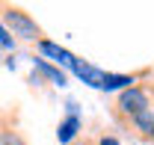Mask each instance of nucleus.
I'll use <instances>...</instances> for the list:
<instances>
[{"mask_svg": "<svg viewBox=\"0 0 154 145\" xmlns=\"http://www.w3.org/2000/svg\"><path fill=\"white\" fill-rule=\"evenodd\" d=\"M151 92H148V83H136L131 89L119 92L113 101V107H110V116H113V122L119 127H128L131 119H136L139 113H145V110H151Z\"/></svg>", "mask_w": 154, "mask_h": 145, "instance_id": "nucleus-1", "label": "nucleus"}, {"mask_svg": "<svg viewBox=\"0 0 154 145\" xmlns=\"http://www.w3.org/2000/svg\"><path fill=\"white\" fill-rule=\"evenodd\" d=\"M0 21H3V27L9 30V36L15 39V42H33V45H38V42L45 39L42 27L36 24V18H33L27 9H21V6L3 3V9H0Z\"/></svg>", "mask_w": 154, "mask_h": 145, "instance_id": "nucleus-2", "label": "nucleus"}, {"mask_svg": "<svg viewBox=\"0 0 154 145\" xmlns=\"http://www.w3.org/2000/svg\"><path fill=\"white\" fill-rule=\"evenodd\" d=\"M36 51H38V56H42V59H48V62L59 65L62 71H71V68L77 65V59H80L77 54H71L68 48H62L59 42H54V39H48V36L36 45Z\"/></svg>", "mask_w": 154, "mask_h": 145, "instance_id": "nucleus-3", "label": "nucleus"}, {"mask_svg": "<svg viewBox=\"0 0 154 145\" xmlns=\"http://www.w3.org/2000/svg\"><path fill=\"white\" fill-rule=\"evenodd\" d=\"M80 133H83V119L77 113V104L68 101L65 104V119L57 125V142L59 145H74V142H80Z\"/></svg>", "mask_w": 154, "mask_h": 145, "instance_id": "nucleus-4", "label": "nucleus"}, {"mask_svg": "<svg viewBox=\"0 0 154 145\" xmlns=\"http://www.w3.org/2000/svg\"><path fill=\"white\" fill-rule=\"evenodd\" d=\"M125 130L134 133L136 139H142V142H154V110H145L136 119H131Z\"/></svg>", "mask_w": 154, "mask_h": 145, "instance_id": "nucleus-5", "label": "nucleus"}, {"mask_svg": "<svg viewBox=\"0 0 154 145\" xmlns=\"http://www.w3.org/2000/svg\"><path fill=\"white\" fill-rule=\"evenodd\" d=\"M71 74H74L77 80H83L86 86H92V89H101L104 86V77H107L104 68H98V65L86 62V59H77V65L71 68Z\"/></svg>", "mask_w": 154, "mask_h": 145, "instance_id": "nucleus-6", "label": "nucleus"}, {"mask_svg": "<svg viewBox=\"0 0 154 145\" xmlns=\"http://www.w3.org/2000/svg\"><path fill=\"white\" fill-rule=\"evenodd\" d=\"M33 71H38L42 80H48V83H54V86H65V71L54 65V62H48V59H42V56H33Z\"/></svg>", "mask_w": 154, "mask_h": 145, "instance_id": "nucleus-7", "label": "nucleus"}, {"mask_svg": "<svg viewBox=\"0 0 154 145\" xmlns=\"http://www.w3.org/2000/svg\"><path fill=\"white\" fill-rule=\"evenodd\" d=\"M0 145H27V139L21 136L18 127L3 125V119H0Z\"/></svg>", "mask_w": 154, "mask_h": 145, "instance_id": "nucleus-8", "label": "nucleus"}, {"mask_svg": "<svg viewBox=\"0 0 154 145\" xmlns=\"http://www.w3.org/2000/svg\"><path fill=\"white\" fill-rule=\"evenodd\" d=\"M15 45H18V42L9 36V30H6L3 21H0V48H3V51H15Z\"/></svg>", "mask_w": 154, "mask_h": 145, "instance_id": "nucleus-9", "label": "nucleus"}, {"mask_svg": "<svg viewBox=\"0 0 154 145\" xmlns=\"http://www.w3.org/2000/svg\"><path fill=\"white\" fill-rule=\"evenodd\" d=\"M92 145H122V142L116 139L113 133H98L95 139H92Z\"/></svg>", "mask_w": 154, "mask_h": 145, "instance_id": "nucleus-10", "label": "nucleus"}, {"mask_svg": "<svg viewBox=\"0 0 154 145\" xmlns=\"http://www.w3.org/2000/svg\"><path fill=\"white\" fill-rule=\"evenodd\" d=\"M148 92H151V98H154V80H148Z\"/></svg>", "mask_w": 154, "mask_h": 145, "instance_id": "nucleus-11", "label": "nucleus"}, {"mask_svg": "<svg viewBox=\"0 0 154 145\" xmlns=\"http://www.w3.org/2000/svg\"><path fill=\"white\" fill-rule=\"evenodd\" d=\"M74 145H92V139H83V142H74Z\"/></svg>", "mask_w": 154, "mask_h": 145, "instance_id": "nucleus-12", "label": "nucleus"}]
</instances>
